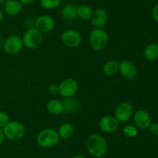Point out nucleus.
Wrapping results in <instances>:
<instances>
[{"label":"nucleus","instance_id":"obj_9","mask_svg":"<svg viewBox=\"0 0 158 158\" xmlns=\"http://www.w3.org/2000/svg\"><path fill=\"white\" fill-rule=\"evenodd\" d=\"M63 44L69 48H75L80 44L82 41L81 34L76 29H69L63 31L61 36Z\"/></svg>","mask_w":158,"mask_h":158},{"label":"nucleus","instance_id":"obj_20","mask_svg":"<svg viewBox=\"0 0 158 158\" xmlns=\"http://www.w3.org/2000/svg\"><path fill=\"white\" fill-rule=\"evenodd\" d=\"M143 57L147 60L154 61L158 58V44L157 43H151L148 45L143 50Z\"/></svg>","mask_w":158,"mask_h":158},{"label":"nucleus","instance_id":"obj_30","mask_svg":"<svg viewBox=\"0 0 158 158\" xmlns=\"http://www.w3.org/2000/svg\"><path fill=\"white\" fill-rule=\"evenodd\" d=\"M23 6H26V5H29L34 1V0H19Z\"/></svg>","mask_w":158,"mask_h":158},{"label":"nucleus","instance_id":"obj_22","mask_svg":"<svg viewBox=\"0 0 158 158\" xmlns=\"http://www.w3.org/2000/svg\"><path fill=\"white\" fill-rule=\"evenodd\" d=\"M92 8L87 5H81L77 8V16L82 20H89L93 15Z\"/></svg>","mask_w":158,"mask_h":158},{"label":"nucleus","instance_id":"obj_24","mask_svg":"<svg viewBox=\"0 0 158 158\" xmlns=\"http://www.w3.org/2000/svg\"><path fill=\"white\" fill-rule=\"evenodd\" d=\"M123 133H124V135L127 137L132 138L135 137L136 136L138 133V130L137 128L134 125H127L123 128Z\"/></svg>","mask_w":158,"mask_h":158},{"label":"nucleus","instance_id":"obj_18","mask_svg":"<svg viewBox=\"0 0 158 158\" xmlns=\"http://www.w3.org/2000/svg\"><path fill=\"white\" fill-rule=\"evenodd\" d=\"M62 102H63L64 112L67 113H75L80 108L79 101L74 97L66 98Z\"/></svg>","mask_w":158,"mask_h":158},{"label":"nucleus","instance_id":"obj_16","mask_svg":"<svg viewBox=\"0 0 158 158\" xmlns=\"http://www.w3.org/2000/svg\"><path fill=\"white\" fill-rule=\"evenodd\" d=\"M77 8L78 6L74 3H68L63 6L61 9V15L63 20L66 21H71L78 18Z\"/></svg>","mask_w":158,"mask_h":158},{"label":"nucleus","instance_id":"obj_5","mask_svg":"<svg viewBox=\"0 0 158 158\" xmlns=\"http://www.w3.org/2000/svg\"><path fill=\"white\" fill-rule=\"evenodd\" d=\"M43 33L37 30L35 27L29 28L23 34V46L29 49H34L40 45L43 40Z\"/></svg>","mask_w":158,"mask_h":158},{"label":"nucleus","instance_id":"obj_26","mask_svg":"<svg viewBox=\"0 0 158 158\" xmlns=\"http://www.w3.org/2000/svg\"><path fill=\"white\" fill-rule=\"evenodd\" d=\"M149 132L153 136H158V122H151L148 127Z\"/></svg>","mask_w":158,"mask_h":158},{"label":"nucleus","instance_id":"obj_14","mask_svg":"<svg viewBox=\"0 0 158 158\" xmlns=\"http://www.w3.org/2000/svg\"><path fill=\"white\" fill-rule=\"evenodd\" d=\"M119 122L114 116H103L99 121V127L103 133H112L117 130L119 127Z\"/></svg>","mask_w":158,"mask_h":158},{"label":"nucleus","instance_id":"obj_19","mask_svg":"<svg viewBox=\"0 0 158 158\" xmlns=\"http://www.w3.org/2000/svg\"><path fill=\"white\" fill-rule=\"evenodd\" d=\"M46 109L52 115H60L64 112L63 102L58 99H51L46 103Z\"/></svg>","mask_w":158,"mask_h":158},{"label":"nucleus","instance_id":"obj_25","mask_svg":"<svg viewBox=\"0 0 158 158\" xmlns=\"http://www.w3.org/2000/svg\"><path fill=\"white\" fill-rule=\"evenodd\" d=\"M9 122V116L6 112L0 111V128L2 129Z\"/></svg>","mask_w":158,"mask_h":158},{"label":"nucleus","instance_id":"obj_12","mask_svg":"<svg viewBox=\"0 0 158 158\" xmlns=\"http://www.w3.org/2000/svg\"><path fill=\"white\" fill-rule=\"evenodd\" d=\"M91 24L95 29H103L108 21V14L102 8L95 9L91 16Z\"/></svg>","mask_w":158,"mask_h":158},{"label":"nucleus","instance_id":"obj_13","mask_svg":"<svg viewBox=\"0 0 158 158\" xmlns=\"http://www.w3.org/2000/svg\"><path fill=\"white\" fill-rule=\"evenodd\" d=\"M134 121L135 126L140 129H147L151 123L149 113L144 109H138L134 113Z\"/></svg>","mask_w":158,"mask_h":158},{"label":"nucleus","instance_id":"obj_3","mask_svg":"<svg viewBox=\"0 0 158 158\" xmlns=\"http://www.w3.org/2000/svg\"><path fill=\"white\" fill-rule=\"evenodd\" d=\"M60 138L56 130L52 128L43 129L36 136V143L42 148H50L56 145Z\"/></svg>","mask_w":158,"mask_h":158},{"label":"nucleus","instance_id":"obj_21","mask_svg":"<svg viewBox=\"0 0 158 158\" xmlns=\"http://www.w3.org/2000/svg\"><path fill=\"white\" fill-rule=\"evenodd\" d=\"M119 71V62L117 60H110L106 61L103 66V74L108 77H112L117 74Z\"/></svg>","mask_w":158,"mask_h":158},{"label":"nucleus","instance_id":"obj_11","mask_svg":"<svg viewBox=\"0 0 158 158\" xmlns=\"http://www.w3.org/2000/svg\"><path fill=\"white\" fill-rule=\"evenodd\" d=\"M119 72L124 78L131 80L137 76V69L133 61L130 60H123L119 62Z\"/></svg>","mask_w":158,"mask_h":158},{"label":"nucleus","instance_id":"obj_4","mask_svg":"<svg viewBox=\"0 0 158 158\" xmlns=\"http://www.w3.org/2000/svg\"><path fill=\"white\" fill-rule=\"evenodd\" d=\"M2 129L6 139L10 141L19 140L26 133L25 125L18 121H9Z\"/></svg>","mask_w":158,"mask_h":158},{"label":"nucleus","instance_id":"obj_17","mask_svg":"<svg viewBox=\"0 0 158 158\" xmlns=\"http://www.w3.org/2000/svg\"><path fill=\"white\" fill-rule=\"evenodd\" d=\"M75 129L70 122H63L59 126L57 133L60 139H68L72 137L74 134Z\"/></svg>","mask_w":158,"mask_h":158},{"label":"nucleus","instance_id":"obj_33","mask_svg":"<svg viewBox=\"0 0 158 158\" xmlns=\"http://www.w3.org/2000/svg\"><path fill=\"white\" fill-rule=\"evenodd\" d=\"M2 2H3V0H0V6H1V5H2Z\"/></svg>","mask_w":158,"mask_h":158},{"label":"nucleus","instance_id":"obj_35","mask_svg":"<svg viewBox=\"0 0 158 158\" xmlns=\"http://www.w3.org/2000/svg\"><path fill=\"white\" fill-rule=\"evenodd\" d=\"M6 1H8V0H6Z\"/></svg>","mask_w":158,"mask_h":158},{"label":"nucleus","instance_id":"obj_6","mask_svg":"<svg viewBox=\"0 0 158 158\" xmlns=\"http://www.w3.org/2000/svg\"><path fill=\"white\" fill-rule=\"evenodd\" d=\"M134 107L130 102H123L119 103L114 110V117L119 123L128 122L134 116Z\"/></svg>","mask_w":158,"mask_h":158},{"label":"nucleus","instance_id":"obj_32","mask_svg":"<svg viewBox=\"0 0 158 158\" xmlns=\"http://www.w3.org/2000/svg\"><path fill=\"white\" fill-rule=\"evenodd\" d=\"M2 20H3V12L0 9V23L2 22Z\"/></svg>","mask_w":158,"mask_h":158},{"label":"nucleus","instance_id":"obj_15","mask_svg":"<svg viewBox=\"0 0 158 158\" xmlns=\"http://www.w3.org/2000/svg\"><path fill=\"white\" fill-rule=\"evenodd\" d=\"M23 5L19 0H8L4 5V11L7 15L15 16L23 10Z\"/></svg>","mask_w":158,"mask_h":158},{"label":"nucleus","instance_id":"obj_34","mask_svg":"<svg viewBox=\"0 0 158 158\" xmlns=\"http://www.w3.org/2000/svg\"><path fill=\"white\" fill-rule=\"evenodd\" d=\"M94 158H103V157H94Z\"/></svg>","mask_w":158,"mask_h":158},{"label":"nucleus","instance_id":"obj_1","mask_svg":"<svg viewBox=\"0 0 158 158\" xmlns=\"http://www.w3.org/2000/svg\"><path fill=\"white\" fill-rule=\"evenodd\" d=\"M86 147L89 154L94 157H103L108 150V143L102 135L94 133L89 136Z\"/></svg>","mask_w":158,"mask_h":158},{"label":"nucleus","instance_id":"obj_10","mask_svg":"<svg viewBox=\"0 0 158 158\" xmlns=\"http://www.w3.org/2000/svg\"><path fill=\"white\" fill-rule=\"evenodd\" d=\"M55 20L49 15H41L35 21V28L41 33H47L53 30Z\"/></svg>","mask_w":158,"mask_h":158},{"label":"nucleus","instance_id":"obj_23","mask_svg":"<svg viewBox=\"0 0 158 158\" xmlns=\"http://www.w3.org/2000/svg\"><path fill=\"white\" fill-rule=\"evenodd\" d=\"M62 0H40V4L45 9H54L58 8Z\"/></svg>","mask_w":158,"mask_h":158},{"label":"nucleus","instance_id":"obj_28","mask_svg":"<svg viewBox=\"0 0 158 158\" xmlns=\"http://www.w3.org/2000/svg\"><path fill=\"white\" fill-rule=\"evenodd\" d=\"M152 16L154 18V21L158 23V4L156 5L152 10Z\"/></svg>","mask_w":158,"mask_h":158},{"label":"nucleus","instance_id":"obj_29","mask_svg":"<svg viewBox=\"0 0 158 158\" xmlns=\"http://www.w3.org/2000/svg\"><path fill=\"white\" fill-rule=\"evenodd\" d=\"M5 139H6V136H5L4 132H3V129L2 128H0V145L3 143V142L5 141Z\"/></svg>","mask_w":158,"mask_h":158},{"label":"nucleus","instance_id":"obj_27","mask_svg":"<svg viewBox=\"0 0 158 158\" xmlns=\"http://www.w3.org/2000/svg\"><path fill=\"white\" fill-rule=\"evenodd\" d=\"M48 92L52 95H56V94H59V87L58 85L56 84H51L48 87Z\"/></svg>","mask_w":158,"mask_h":158},{"label":"nucleus","instance_id":"obj_7","mask_svg":"<svg viewBox=\"0 0 158 158\" xmlns=\"http://www.w3.org/2000/svg\"><path fill=\"white\" fill-rule=\"evenodd\" d=\"M59 94L63 98L73 97L79 89L78 82L73 78H66L58 85Z\"/></svg>","mask_w":158,"mask_h":158},{"label":"nucleus","instance_id":"obj_31","mask_svg":"<svg viewBox=\"0 0 158 158\" xmlns=\"http://www.w3.org/2000/svg\"><path fill=\"white\" fill-rule=\"evenodd\" d=\"M72 158H88L87 156H86L85 155L83 154H78V155H76V156H73Z\"/></svg>","mask_w":158,"mask_h":158},{"label":"nucleus","instance_id":"obj_8","mask_svg":"<svg viewBox=\"0 0 158 158\" xmlns=\"http://www.w3.org/2000/svg\"><path fill=\"white\" fill-rule=\"evenodd\" d=\"M22 37L17 35H12L8 37L3 43V50L9 55H15L23 48Z\"/></svg>","mask_w":158,"mask_h":158},{"label":"nucleus","instance_id":"obj_2","mask_svg":"<svg viewBox=\"0 0 158 158\" xmlns=\"http://www.w3.org/2000/svg\"><path fill=\"white\" fill-rule=\"evenodd\" d=\"M89 43L91 48L96 51H102L107 46L109 36L103 29H95L91 30L89 35Z\"/></svg>","mask_w":158,"mask_h":158}]
</instances>
